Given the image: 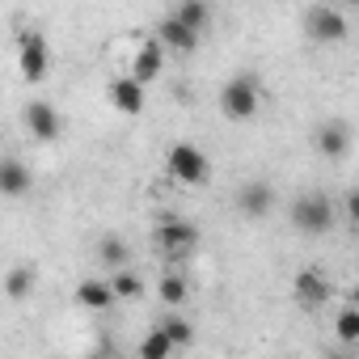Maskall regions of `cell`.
I'll list each match as a JSON object with an SVG mask.
<instances>
[{"instance_id": "1", "label": "cell", "mask_w": 359, "mask_h": 359, "mask_svg": "<svg viewBox=\"0 0 359 359\" xmlns=\"http://www.w3.org/2000/svg\"><path fill=\"white\" fill-rule=\"evenodd\" d=\"M258 102H262V81H258V76H250V72H241V76L224 81V89H220V110H224L233 123L254 118V114H258Z\"/></svg>"}, {"instance_id": "2", "label": "cell", "mask_w": 359, "mask_h": 359, "mask_svg": "<svg viewBox=\"0 0 359 359\" xmlns=\"http://www.w3.org/2000/svg\"><path fill=\"white\" fill-rule=\"evenodd\" d=\"M292 224H296V233H304V237L330 233V229H334V203H330V195H300V199L292 203Z\"/></svg>"}, {"instance_id": "3", "label": "cell", "mask_w": 359, "mask_h": 359, "mask_svg": "<svg viewBox=\"0 0 359 359\" xmlns=\"http://www.w3.org/2000/svg\"><path fill=\"white\" fill-rule=\"evenodd\" d=\"M18 68H22V76L30 85L47 81V72H51V47H47V39L39 30H18Z\"/></svg>"}, {"instance_id": "4", "label": "cell", "mask_w": 359, "mask_h": 359, "mask_svg": "<svg viewBox=\"0 0 359 359\" xmlns=\"http://www.w3.org/2000/svg\"><path fill=\"white\" fill-rule=\"evenodd\" d=\"M169 173L177 177L182 187H203L208 177H212V165H208V156H203V148H195V144H173L169 148Z\"/></svg>"}, {"instance_id": "5", "label": "cell", "mask_w": 359, "mask_h": 359, "mask_svg": "<svg viewBox=\"0 0 359 359\" xmlns=\"http://www.w3.org/2000/svg\"><path fill=\"white\" fill-rule=\"evenodd\" d=\"M195 245H199V229H195L191 220H165V224L156 229V250H161L169 262L191 258Z\"/></svg>"}, {"instance_id": "6", "label": "cell", "mask_w": 359, "mask_h": 359, "mask_svg": "<svg viewBox=\"0 0 359 359\" xmlns=\"http://www.w3.org/2000/svg\"><path fill=\"white\" fill-rule=\"evenodd\" d=\"M304 30H309L313 43H342V39L351 34V22H346L334 5H313V9L304 13Z\"/></svg>"}, {"instance_id": "7", "label": "cell", "mask_w": 359, "mask_h": 359, "mask_svg": "<svg viewBox=\"0 0 359 359\" xmlns=\"http://www.w3.org/2000/svg\"><path fill=\"white\" fill-rule=\"evenodd\" d=\"M292 292H296L300 304L317 309V304H325V300L334 296V283H330V275H321L317 266H309V271H300V275L292 279Z\"/></svg>"}, {"instance_id": "8", "label": "cell", "mask_w": 359, "mask_h": 359, "mask_svg": "<svg viewBox=\"0 0 359 359\" xmlns=\"http://www.w3.org/2000/svg\"><path fill=\"white\" fill-rule=\"evenodd\" d=\"M22 118H26L30 135H34V140H43V144H51V140L60 135V110H55L51 102H43V97H39V102H30Z\"/></svg>"}, {"instance_id": "9", "label": "cell", "mask_w": 359, "mask_h": 359, "mask_svg": "<svg viewBox=\"0 0 359 359\" xmlns=\"http://www.w3.org/2000/svg\"><path fill=\"white\" fill-rule=\"evenodd\" d=\"M34 187V173L18 161V156H5L0 161V195L5 199H26Z\"/></svg>"}, {"instance_id": "10", "label": "cell", "mask_w": 359, "mask_h": 359, "mask_svg": "<svg viewBox=\"0 0 359 359\" xmlns=\"http://www.w3.org/2000/svg\"><path fill=\"white\" fill-rule=\"evenodd\" d=\"M156 43L169 47V51H177V55H195V47H199V30L182 26V22L169 13V18L161 22V30H156Z\"/></svg>"}, {"instance_id": "11", "label": "cell", "mask_w": 359, "mask_h": 359, "mask_svg": "<svg viewBox=\"0 0 359 359\" xmlns=\"http://www.w3.org/2000/svg\"><path fill=\"white\" fill-rule=\"evenodd\" d=\"M271 203H275V191H271L266 182H245V187L237 191V208H241V216H250V220H262V216L271 212Z\"/></svg>"}, {"instance_id": "12", "label": "cell", "mask_w": 359, "mask_h": 359, "mask_svg": "<svg viewBox=\"0 0 359 359\" xmlns=\"http://www.w3.org/2000/svg\"><path fill=\"white\" fill-rule=\"evenodd\" d=\"M110 102L123 114H140L144 110V85L135 76H118V81H110Z\"/></svg>"}, {"instance_id": "13", "label": "cell", "mask_w": 359, "mask_h": 359, "mask_svg": "<svg viewBox=\"0 0 359 359\" xmlns=\"http://www.w3.org/2000/svg\"><path fill=\"white\" fill-rule=\"evenodd\" d=\"M161 68H165V47L156 43V39H148L144 47H140V55H135V81L140 85H148V81H156L161 76Z\"/></svg>"}, {"instance_id": "14", "label": "cell", "mask_w": 359, "mask_h": 359, "mask_svg": "<svg viewBox=\"0 0 359 359\" xmlns=\"http://www.w3.org/2000/svg\"><path fill=\"white\" fill-rule=\"evenodd\" d=\"M317 148H321V156L342 161V156H346V148H351L346 123H321V131H317Z\"/></svg>"}, {"instance_id": "15", "label": "cell", "mask_w": 359, "mask_h": 359, "mask_svg": "<svg viewBox=\"0 0 359 359\" xmlns=\"http://www.w3.org/2000/svg\"><path fill=\"white\" fill-rule=\"evenodd\" d=\"M127 258H131V250H127V241L123 237H102L97 241V262L102 266H110V271H118V266H127Z\"/></svg>"}, {"instance_id": "16", "label": "cell", "mask_w": 359, "mask_h": 359, "mask_svg": "<svg viewBox=\"0 0 359 359\" xmlns=\"http://www.w3.org/2000/svg\"><path fill=\"white\" fill-rule=\"evenodd\" d=\"M76 300H81L85 309H110V304H114V292H110V283H102V279H85V283L76 287Z\"/></svg>"}, {"instance_id": "17", "label": "cell", "mask_w": 359, "mask_h": 359, "mask_svg": "<svg viewBox=\"0 0 359 359\" xmlns=\"http://www.w3.org/2000/svg\"><path fill=\"white\" fill-rule=\"evenodd\" d=\"M173 18L182 26H191V30H203L212 22V5H208V0H182V5L173 9Z\"/></svg>"}, {"instance_id": "18", "label": "cell", "mask_w": 359, "mask_h": 359, "mask_svg": "<svg viewBox=\"0 0 359 359\" xmlns=\"http://www.w3.org/2000/svg\"><path fill=\"white\" fill-rule=\"evenodd\" d=\"M34 292V271L30 266H13L9 275H5V296L9 300H26Z\"/></svg>"}, {"instance_id": "19", "label": "cell", "mask_w": 359, "mask_h": 359, "mask_svg": "<svg viewBox=\"0 0 359 359\" xmlns=\"http://www.w3.org/2000/svg\"><path fill=\"white\" fill-rule=\"evenodd\" d=\"M156 325H161V330H165V338H169V342H173V346H187V342H191V338H195V325H191V321H187V317H177V313H169V317H161V321H156Z\"/></svg>"}, {"instance_id": "20", "label": "cell", "mask_w": 359, "mask_h": 359, "mask_svg": "<svg viewBox=\"0 0 359 359\" xmlns=\"http://www.w3.org/2000/svg\"><path fill=\"white\" fill-rule=\"evenodd\" d=\"M110 292H114V300H135V296L144 292V279H140V275H131L127 266H118V271H114V279H110Z\"/></svg>"}, {"instance_id": "21", "label": "cell", "mask_w": 359, "mask_h": 359, "mask_svg": "<svg viewBox=\"0 0 359 359\" xmlns=\"http://www.w3.org/2000/svg\"><path fill=\"white\" fill-rule=\"evenodd\" d=\"M156 296H161L165 304H182V300L191 296V283H187V275H165V279L156 283Z\"/></svg>"}, {"instance_id": "22", "label": "cell", "mask_w": 359, "mask_h": 359, "mask_svg": "<svg viewBox=\"0 0 359 359\" xmlns=\"http://www.w3.org/2000/svg\"><path fill=\"white\" fill-rule=\"evenodd\" d=\"M169 351H173V342L165 338V330H161V325H156V330L140 342V359H165Z\"/></svg>"}, {"instance_id": "23", "label": "cell", "mask_w": 359, "mask_h": 359, "mask_svg": "<svg viewBox=\"0 0 359 359\" xmlns=\"http://www.w3.org/2000/svg\"><path fill=\"white\" fill-rule=\"evenodd\" d=\"M338 338H342V342H355V338H359V313H355V309H342V313H338Z\"/></svg>"}, {"instance_id": "24", "label": "cell", "mask_w": 359, "mask_h": 359, "mask_svg": "<svg viewBox=\"0 0 359 359\" xmlns=\"http://www.w3.org/2000/svg\"><path fill=\"white\" fill-rule=\"evenodd\" d=\"M342 5H359V0H342Z\"/></svg>"}]
</instances>
